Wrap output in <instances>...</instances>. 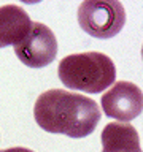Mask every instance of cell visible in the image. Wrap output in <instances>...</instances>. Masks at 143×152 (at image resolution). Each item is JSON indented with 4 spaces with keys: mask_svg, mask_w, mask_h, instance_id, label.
Returning <instances> with one entry per match:
<instances>
[{
    "mask_svg": "<svg viewBox=\"0 0 143 152\" xmlns=\"http://www.w3.org/2000/svg\"><path fill=\"white\" fill-rule=\"evenodd\" d=\"M14 52L24 65L41 68L56 59L57 40L48 26L43 22H32L29 33L14 45Z\"/></svg>",
    "mask_w": 143,
    "mask_h": 152,
    "instance_id": "4",
    "label": "cell"
},
{
    "mask_svg": "<svg viewBox=\"0 0 143 152\" xmlns=\"http://www.w3.org/2000/svg\"><path fill=\"white\" fill-rule=\"evenodd\" d=\"M100 104L108 117L118 119L121 122H129L140 116L142 113V89L129 81H119L102 95Z\"/></svg>",
    "mask_w": 143,
    "mask_h": 152,
    "instance_id": "5",
    "label": "cell"
},
{
    "mask_svg": "<svg viewBox=\"0 0 143 152\" xmlns=\"http://www.w3.org/2000/svg\"><path fill=\"white\" fill-rule=\"evenodd\" d=\"M33 116L43 130L70 138L91 135L100 122L99 104L92 98L64 89H51L37 98Z\"/></svg>",
    "mask_w": 143,
    "mask_h": 152,
    "instance_id": "1",
    "label": "cell"
},
{
    "mask_svg": "<svg viewBox=\"0 0 143 152\" xmlns=\"http://www.w3.org/2000/svg\"><path fill=\"white\" fill-rule=\"evenodd\" d=\"M78 24L94 38H113L126 24V10L118 0H86L78 8Z\"/></svg>",
    "mask_w": 143,
    "mask_h": 152,
    "instance_id": "3",
    "label": "cell"
},
{
    "mask_svg": "<svg viewBox=\"0 0 143 152\" xmlns=\"http://www.w3.org/2000/svg\"><path fill=\"white\" fill-rule=\"evenodd\" d=\"M102 152H142L135 127L127 122L107 124L102 132Z\"/></svg>",
    "mask_w": 143,
    "mask_h": 152,
    "instance_id": "7",
    "label": "cell"
},
{
    "mask_svg": "<svg viewBox=\"0 0 143 152\" xmlns=\"http://www.w3.org/2000/svg\"><path fill=\"white\" fill-rule=\"evenodd\" d=\"M0 152H33V151L27 149V147H10V149H2Z\"/></svg>",
    "mask_w": 143,
    "mask_h": 152,
    "instance_id": "8",
    "label": "cell"
},
{
    "mask_svg": "<svg viewBox=\"0 0 143 152\" xmlns=\"http://www.w3.org/2000/svg\"><path fill=\"white\" fill-rule=\"evenodd\" d=\"M57 75L65 87L99 94L114 83L116 66L107 54L91 51L64 57L57 66Z\"/></svg>",
    "mask_w": 143,
    "mask_h": 152,
    "instance_id": "2",
    "label": "cell"
},
{
    "mask_svg": "<svg viewBox=\"0 0 143 152\" xmlns=\"http://www.w3.org/2000/svg\"><path fill=\"white\" fill-rule=\"evenodd\" d=\"M32 21L27 11L18 5L0 7V48L16 45L29 33Z\"/></svg>",
    "mask_w": 143,
    "mask_h": 152,
    "instance_id": "6",
    "label": "cell"
}]
</instances>
